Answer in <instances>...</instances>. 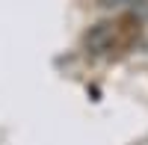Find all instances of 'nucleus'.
Returning <instances> with one entry per match:
<instances>
[{
    "label": "nucleus",
    "mask_w": 148,
    "mask_h": 145,
    "mask_svg": "<svg viewBox=\"0 0 148 145\" xmlns=\"http://www.w3.org/2000/svg\"><path fill=\"white\" fill-rule=\"evenodd\" d=\"M130 3H142V0H104V6H130Z\"/></svg>",
    "instance_id": "1"
}]
</instances>
